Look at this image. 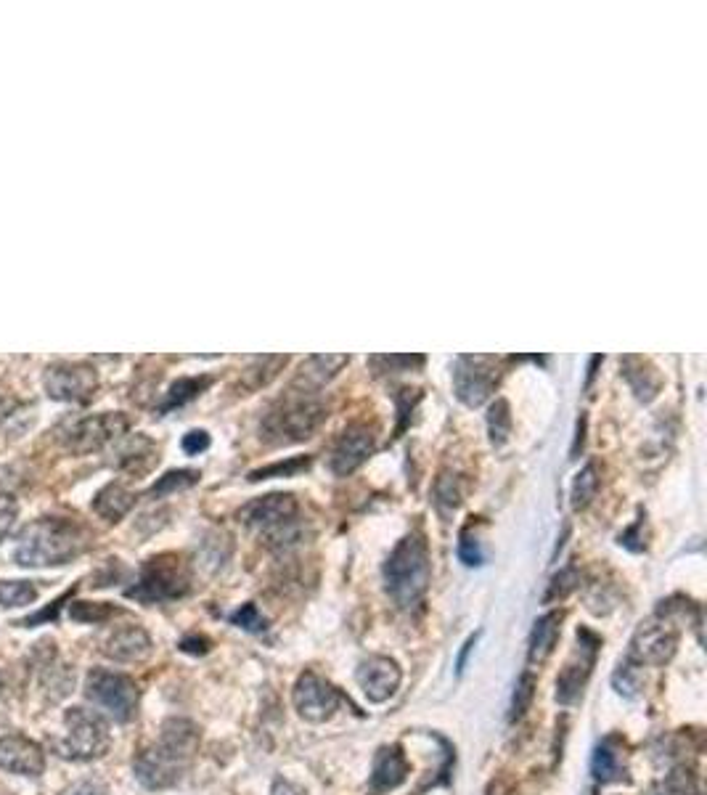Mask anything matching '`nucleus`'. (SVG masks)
I'll return each mask as SVG.
<instances>
[{
    "mask_svg": "<svg viewBox=\"0 0 707 795\" xmlns=\"http://www.w3.org/2000/svg\"><path fill=\"white\" fill-rule=\"evenodd\" d=\"M85 549V530L72 520L46 517L24 525L14 560L22 568H53L72 562Z\"/></svg>",
    "mask_w": 707,
    "mask_h": 795,
    "instance_id": "1",
    "label": "nucleus"
},
{
    "mask_svg": "<svg viewBox=\"0 0 707 795\" xmlns=\"http://www.w3.org/2000/svg\"><path fill=\"white\" fill-rule=\"evenodd\" d=\"M324 419V401L316 393L292 385V390L271 403L260 419V440H265L268 446H294L313 438Z\"/></svg>",
    "mask_w": 707,
    "mask_h": 795,
    "instance_id": "2",
    "label": "nucleus"
},
{
    "mask_svg": "<svg viewBox=\"0 0 707 795\" xmlns=\"http://www.w3.org/2000/svg\"><path fill=\"white\" fill-rule=\"evenodd\" d=\"M384 589L400 610H416L427 597L432 562L422 533H411L400 541L384 562Z\"/></svg>",
    "mask_w": 707,
    "mask_h": 795,
    "instance_id": "3",
    "label": "nucleus"
},
{
    "mask_svg": "<svg viewBox=\"0 0 707 795\" xmlns=\"http://www.w3.org/2000/svg\"><path fill=\"white\" fill-rule=\"evenodd\" d=\"M191 591V573L178 554H159L143 565L141 578L125 594L143 605L173 602Z\"/></svg>",
    "mask_w": 707,
    "mask_h": 795,
    "instance_id": "4",
    "label": "nucleus"
},
{
    "mask_svg": "<svg viewBox=\"0 0 707 795\" xmlns=\"http://www.w3.org/2000/svg\"><path fill=\"white\" fill-rule=\"evenodd\" d=\"M64 724H67V737L53 742V750L67 761H96L112 745L109 724L101 713L88 708H69L64 713Z\"/></svg>",
    "mask_w": 707,
    "mask_h": 795,
    "instance_id": "5",
    "label": "nucleus"
},
{
    "mask_svg": "<svg viewBox=\"0 0 707 795\" xmlns=\"http://www.w3.org/2000/svg\"><path fill=\"white\" fill-rule=\"evenodd\" d=\"M85 697L96 703L101 711H106L114 721H130L138 711V692L136 682L125 674H114L106 668H93L88 679H85Z\"/></svg>",
    "mask_w": 707,
    "mask_h": 795,
    "instance_id": "6",
    "label": "nucleus"
},
{
    "mask_svg": "<svg viewBox=\"0 0 707 795\" xmlns=\"http://www.w3.org/2000/svg\"><path fill=\"white\" fill-rule=\"evenodd\" d=\"M130 419L125 414H91V417H75L59 427V440L64 448L75 454H91L112 443L114 438L125 435Z\"/></svg>",
    "mask_w": 707,
    "mask_h": 795,
    "instance_id": "7",
    "label": "nucleus"
},
{
    "mask_svg": "<svg viewBox=\"0 0 707 795\" xmlns=\"http://www.w3.org/2000/svg\"><path fill=\"white\" fill-rule=\"evenodd\" d=\"M496 356H459L453 364V393L464 406L477 409L496 393Z\"/></svg>",
    "mask_w": 707,
    "mask_h": 795,
    "instance_id": "8",
    "label": "nucleus"
},
{
    "mask_svg": "<svg viewBox=\"0 0 707 795\" xmlns=\"http://www.w3.org/2000/svg\"><path fill=\"white\" fill-rule=\"evenodd\" d=\"M678 647V629L665 615L649 618L631 639V660L639 666H665Z\"/></svg>",
    "mask_w": 707,
    "mask_h": 795,
    "instance_id": "9",
    "label": "nucleus"
},
{
    "mask_svg": "<svg viewBox=\"0 0 707 795\" xmlns=\"http://www.w3.org/2000/svg\"><path fill=\"white\" fill-rule=\"evenodd\" d=\"M374 451H377V430L366 422L350 424L331 448L329 470L337 477H350L358 467L369 462Z\"/></svg>",
    "mask_w": 707,
    "mask_h": 795,
    "instance_id": "10",
    "label": "nucleus"
},
{
    "mask_svg": "<svg viewBox=\"0 0 707 795\" xmlns=\"http://www.w3.org/2000/svg\"><path fill=\"white\" fill-rule=\"evenodd\" d=\"M189 764L191 761L175 756L173 750H167L165 745L157 742V745L138 753V758L133 761V772L146 790H165L173 788L175 782L181 780Z\"/></svg>",
    "mask_w": 707,
    "mask_h": 795,
    "instance_id": "11",
    "label": "nucleus"
},
{
    "mask_svg": "<svg viewBox=\"0 0 707 795\" xmlns=\"http://www.w3.org/2000/svg\"><path fill=\"white\" fill-rule=\"evenodd\" d=\"M339 692L331 687L326 679H321L313 671H305L300 674L297 684H294L292 692V703L297 708L302 719L310 721V724H321V721H329L334 716V711L339 708Z\"/></svg>",
    "mask_w": 707,
    "mask_h": 795,
    "instance_id": "12",
    "label": "nucleus"
},
{
    "mask_svg": "<svg viewBox=\"0 0 707 795\" xmlns=\"http://www.w3.org/2000/svg\"><path fill=\"white\" fill-rule=\"evenodd\" d=\"M98 387L96 369L85 364H53L46 371V390L53 401L85 403Z\"/></svg>",
    "mask_w": 707,
    "mask_h": 795,
    "instance_id": "13",
    "label": "nucleus"
},
{
    "mask_svg": "<svg viewBox=\"0 0 707 795\" xmlns=\"http://www.w3.org/2000/svg\"><path fill=\"white\" fill-rule=\"evenodd\" d=\"M294 517H297V499L292 493H268L239 509V523L260 533H271Z\"/></svg>",
    "mask_w": 707,
    "mask_h": 795,
    "instance_id": "14",
    "label": "nucleus"
},
{
    "mask_svg": "<svg viewBox=\"0 0 707 795\" xmlns=\"http://www.w3.org/2000/svg\"><path fill=\"white\" fill-rule=\"evenodd\" d=\"M0 769L8 774L40 777L46 769V753L30 737L8 735L0 737Z\"/></svg>",
    "mask_w": 707,
    "mask_h": 795,
    "instance_id": "15",
    "label": "nucleus"
},
{
    "mask_svg": "<svg viewBox=\"0 0 707 795\" xmlns=\"http://www.w3.org/2000/svg\"><path fill=\"white\" fill-rule=\"evenodd\" d=\"M358 684L366 692L371 703H384L390 700L400 687V666L392 658L384 655H371L369 660H363L358 668Z\"/></svg>",
    "mask_w": 707,
    "mask_h": 795,
    "instance_id": "16",
    "label": "nucleus"
},
{
    "mask_svg": "<svg viewBox=\"0 0 707 795\" xmlns=\"http://www.w3.org/2000/svg\"><path fill=\"white\" fill-rule=\"evenodd\" d=\"M101 652L117 663H138L151 652V636L141 626H122L106 636Z\"/></svg>",
    "mask_w": 707,
    "mask_h": 795,
    "instance_id": "17",
    "label": "nucleus"
},
{
    "mask_svg": "<svg viewBox=\"0 0 707 795\" xmlns=\"http://www.w3.org/2000/svg\"><path fill=\"white\" fill-rule=\"evenodd\" d=\"M408 766L406 756L398 745H390V748H379L377 758H374V769H371V790L374 793H387V790L400 788L403 782L408 780Z\"/></svg>",
    "mask_w": 707,
    "mask_h": 795,
    "instance_id": "18",
    "label": "nucleus"
},
{
    "mask_svg": "<svg viewBox=\"0 0 707 795\" xmlns=\"http://www.w3.org/2000/svg\"><path fill=\"white\" fill-rule=\"evenodd\" d=\"M623 366V377L628 382V387L633 390V395L639 398L641 403H652L660 395L662 390V379L657 374L655 364L644 356H625L620 361Z\"/></svg>",
    "mask_w": 707,
    "mask_h": 795,
    "instance_id": "19",
    "label": "nucleus"
},
{
    "mask_svg": "<svg viewBox=\"0 0 707 795\" xmlns=\"http://www.w3.org/2000/svg\"><path fill=\"white\" fill-rule=\"evenodd\" d=\"M591 774L596 782L610 785V782H623L628 780V764H625V753L620 748L617 737H607V740L594 750L591 758Z\"/></svg>",
    "mask_w": 707,
    "mask_h": 795,
    "instance_id": "20",
    "label": "nucleus"
},
{
    "mask_svg": "<svg viewBox=\"0 0 707 795\" xmlns=\"http://www.w3.org/2000/svg\"><path fill=\"white\" fill-rule=\"evenodd\" d=\"M562 618L565 615L559 613V610H551V613L541 615L538 621H535L533 626V634H530V647H527V660L530 663H546L549 660V655L554 652V647H557V639H559V631H562Z\"/></svg>",
    "mask_w": 707,
    "mask_h": 795,
    "instance_id": "21",
    "label": "nucleus"
},
{
    "mask_svg": "<svg viewBox=\"0 0 707 795\" xmlns=\"http://www.w3.org/2000/svg\"><path fill=\"white\" fill-rule=\"evenodd\" d=\"M159 745H165L167 750H173L175 756L191 761L199 750V727L189 719H167L162 724Z\"/></svg>",
    "mask_w": 707,
    "mask_h": 795,
    "instance_id": "22",
    "label": "nucleus"
},
{
    "mask_svg": "<svg viewBox=\"0 0 707 795\" xmlns=\"http://www.w3.org/2000/svg\"><path fill=\"white\" fill-rule=\"evenodd\" d=\"M347 364H350V358L347 356H310L302 361L300 377H297L294 385L313 393L316 387H324L326 382H331V379L337 377L339 371L345 369Z\"/></svg>",
    "mask_w": 707,
    "mask_h": 795,
    "instance_id": "23",
    "label": "nucleus"
},
{
    "mask_svg": "<svg viewBox=\"0 0 707 795\" xmlns=\"http://www.w3.org/2000/svg\"><path fill=\"white\" fill-rule=\"evenodd\" d=\"M596 650L599 647H588L586 650V658H580L578 663H567L565 671L559 674L557 679V700L559 703H575L580 697V692H583V684H586L588 674H591V666H594L596 660Z\"/></svg>",
    "mask_w": 707,
    "mask_h": 795,
    "instance_id": "24",
    "label": "nucleus"
},
{
    "mask_svg": "<svg viewBox=\"0 0 707 795\" xmlns=\"http://www.w3.org/2000/svg\"><path fill=\"white\" fill-rule=\"evenodd\" d=\"M38 671H40V689H43V695H46L48 703H59V700L72 695V689H75L77 682L75 668L59 666L56 658H53L46 660V663H38Z\"/></svg>",
    "mask_w": 707,
    "mask_h": 795,
    "instance_id": "25",
    "label": "nucleus"
},
{
    "mask_svg": "<svg viewBox=\"0 0 707 795\" xmlns=\"http://www.w3.org/2000/svg\"><path fill=\"white\" fill-rule=\"evenodd\" d=\"M133 504H136V496L125 485L112 483L98 493L96 501H93V509H96V515H101L109 523H120L122 517L133 509Z\"/></svg>",
    "mask_w": 707,
    "mask_h": 795,
    "instance_id": "26",
    "label": "nucleus"
},
{
    "mask_svg": "<svg viewBox=\"0 0 707 795\" xmlns=\"http://www.w3.org/2000/svg\"><path fill=\"white\" fill-rule=\"evenodd\" d=\"M461 477L456 472H440L435 480V491H432V499H435V509L437 515L443 517L445 523L456 515V509L461 507Z\"/></svg>",
    "mask_w": 707,
    "mask_h": 795,
    "instance_id": "27",
    "label": "nucleus"
},
{
    "mask_svg": "<svg viewBox=\"0 0 707 795\" xmlns=\"http://www.w3.org/2000/svg\"><path fill=\"white\" fill-rule=\"evenodd\" d=\"M289 364V356H263L255 358L249 369H244L241 374V387L247 393H257L260 387H268L273 379L279 377V371ZM244 393V395H247Z\"/></svg>",
    "mask_w": 707,
    "mask_h": 795,
    "instance_id": "28",
    "label": "nucleus"
},
{
    "mask_svg": "<svg viewBox=\"0 0 707 795\" xmlns=\"http://www.w3.org/2000/svg\"><path fill=\"white\" fill-rule=\"evenodd\" d=\"M154 462H157V451L151 446V440L141 438V435L130 438L128 443L120 448V459H117V464H120L122 470L136 472V475L151 470Z\"/></svg>",
    "mask_w": 707,
    "mask_h": 795,
    "instance_id": "29",
    "label": "nucleus"
},
{
    "mask_svg": "<svg viewBox=\"0 0 707 795\" xmlns=\"http://www.w3.org/2000/svg\"><path fill=\"white\" fill-rule=\"evenodd\" d=\"M599 464L596 462H588L583 470L575 475V480H572V491H570V499H572V507L575 509H586L591 501H594L596 491H599Z\"/></svg>",
    "mask_w": 707,
    "mask_h": 795,
    "instance_id": "30",
    "label": "nucleus"
},
{
    "mask_svg": "<svg viewBox=\"0 0 707 795\" xmlns=\"http://www.w3.org/2000/svg\"><path fill=\"white\" fill-rule=\"evenodd\" d=\"M310 456H289V459H281V462L265 464V467H257V470L249 472V483H260V480H273V477H297L300 472L310 470Z\"/></svg>",
    "mask_w": 707,
    "mask_h": 795,
    "instance_id": "31",
    "label": "nucleus"
},
{
    "mask_svg": "<svg viewBox=\"0 0 707 795\" xmlns=\"http://www.w3.org/2000/svg\"><path fill=\"white\" fill-rule=\"evenodd\" d=\"M210 385H212L210 377L178 379V382H173V385H170V390H167V398H165V403H162V411H170V409H175V406H183V403L194 401L196 395H202Z\"/></svg>",
    "mask_w": 707,
    "mask_h": 795,
    "instance_id": "32",
    "label": "nucleus"
},
{
    "mask_svg": "<svg viewBox=\"0 0 707 795\" xmlns=\"http://www.w3.org/2000/svg\"><path fill=\"white\" fill-rule=\"evenodd\" d=\"M488 435L493 448H504L509 435H512V409L504 398L493 401L488 409Z\"/></svg>",
    "mask_w": 707,
    "mask_h": 795,
    "instance_id": "33",
    "label": "nucleus"
},
{
    "mask_svg": "<svg viewBox=\"0 0 707 795\" xmlns=\"http://www.w3.org/2000/svg\"><path fill=\"white\" fill-rule=\"evenodd\" d=\"M199 483V472L196 470H173L162 475L157 483L149 488V499H165V496H173L178 491H186L191 485Z\"/></svg>",
    "mask_w": 707,
    "mask_h": 795,
    "instance_id": "34",
    "label": "nucleus"
},
{
    "mask_svg": "<svg viewBox=\"0 0 707 795\" xmlns=\"http://www.w3.org/2000/svg\"><path fill=\"white\" fill-rule=\"evenodd\" d=\"M38 599L32 581H0V607H27Z\"/></svg>",
    "mask_w": 707,
    "mask_h": 795,
    "instance_id": "35",
    "label": "nucleus"
},
{
    "mask_svg": "<svg viewBox=\"0 0 707 795\" xmlns=\"http://www.w3.org/2000/svg\"><path fill=\"white\" fill-rule=\"evenodd\" d=\"M114 615H120V607L106 605V602H75L69 605V618L77 623H104Z\"/></svg>",
    "mask_w": 707,
    "mask_h": 795,
    "instance_id": "36",
    "label": "nucleus"
},
{
    "mask_svg": "<svg viewBox=\"0 0 707 795\" xmlns=\"http://www.w3.org/2000/svg\"><path fill=\"white\" fill-rule=\"evenodd\" d=\"M612 687H615L623 697L639 695L641 687H644V674H641L639 663L628 660V663H623V666L617 668L615 676H612Z\"/></svg>",
    "mask_w": 707,
    "mask_h": 795,
    "instance_id": "37",
    "label": "nucleus"
},
{
    "mask_svg": "<svg viewBox=\"0 0 707 795\" xmlns=\"http://www.w3.org/2000/svg\"><path fill=\"white\" fill-rule=\"evenodd\" d=\"M660 795H697V780H694L692 769L678 766L670 774H665V780L657 788Z\"/></svg>",
    "mask_w": 707,
    "mask_h": 795,
    "instance_id": "38",
    "label": "nucleus"
},
{
    "mask_svg": "<svg viewBox=\"0 0 707 795\" xmlns=\"http://www.w3.org/2000/svg\"><path fill=\"white\" fill-rule=\"evenodd\" d=\"M533 695H535V679H533V674L527 671V674L519 676L517 689H514L512 713H509V721H519L522 716H525L527 708H530V703H533Z\"/></svg>",
    "mask_w": 707,
    "mask_h": 795,
    "instance_id": "39",
    "label": "nucleus"
},
{
    "mask_svg": "<svg viewBox=\"0 0 707 795\" xmlns=\"http://www.w3.org/2000/svg\"><path fill=\"white\" fill-rule=\"evenodd\" d=\"M369 364L377 369V374H398L424 366V356H371Z\"/></svg>",
    "mask_w": 707,
    "mask_h": 795,
    "instance_id": "40",
    "label": "nucleus"
},
{
    "mask_svg": "<svg viewBox=\"0 0 707 795\" xmlns=\"http://www.w3.org/2000/svg\"><path fill=\"white\" fill-rule=\"evenodd\" d=\"M578 583H580L578 568H575V565H567L565 570H559L557 576L551 578L549 591H546V602H557V599H565L567 594H572V591L578 589Z\"/></svg>",
    "mask_w": 707,
    "mask_h": 795,
    "instance_id": "41",
    "label": "nucleus"
},
{
    "mask_svg": "<svg viewBox=\"0 0 707 795\" xmlns=\"http://www.w3.org/2000/svg\"><path fill=\"white\" fill-rule=\"evenodd\" d=\"M231 623H234V626H239V629H244V631H252V634L268 629V621H265L263 613H260V610H257V605H252V602H247V605H241L239 610H236V613L231 615Z\"/></svg>",
    "mask_w": 707,
    "mask_h": 795,
    "instance_id": "42",
    "label": "nucleus"
},
{
    "mask_svg": "<svg viewBox=\"0 0 707 795\" xmlns=\"http://www.w3.org/2000/svg\"><path fill=\"white\" fill-rule=\"evenodd\" d=\"M459 560L464 562L467 568H474V565H482V562H485V554H482L480 541H477L474 536H469V530H464V533H461Z\"/></svg>",
    "mask_w": 707,
    "mask_h": 795,
    "instance_id": "43",
    "label": "nucleus"
},
{
    "mask_svg": "<svg viewBox=\"0 0 707 795\" xmlns=\"http://www.w3.org/2000/svg\"><path fill=\"white\" fill-rule=\"evenodd\" d=\"M16 515H19V504H16V499H11L6 493H0V541L11 533V528H14L16 523Z\"/></svg>",
    "mask_w": 707,
    "mask_h": 795,
    "instance_id": "44",
    "label": "nucleus"
},
{
    "mask_svg": "<svg viewBox=\"0 0 707 795\" xmlns=\"http://www.w3.org/2000/svg\"><path fill=\"white\" fill-rule=\"evenodd\" d=\"M69 594H72V591H69ZM69 594H64V597H59V599H56V602H53V605L48 607V610H40V613L30 615V618H24V623H19V626H27V629H35V626H40V623H48V621H53V618H56V613H59L61 607L67 605Z\"/></svg>",
    "mask_w": 707,
    "mask_h": 795,
    "instance_id": "45",
    "label": "nucleus"
},
{
    "mask_svg": "<svg viewBox=\"0 0 707 795\" xmlns=\"http://www.w3.org/2000/svg\"><path fill=\"white\" fill-rule=\"evenodd\" d=\"M207 448H210V435L204 430H191L189 435H183V451L189 456H199Z\"/></svg>",
    "mask_w": 707,
    "mask_h": 795,
    "instance_id": "46",
    "label": "nucleus"
},
{
    "mask_svg": "<svg viewBox=\"0 0 707 795\" xmlns=\"http://www.w3.org/2000/svg\"><path fill=\"white\" fill-rule=\"evenodd\" d=\"M61 795H109V793H106V788L101 785V782L80 780V782H75V785H69V788L64 790Z\"/></svg>",
    "mask_w": 707,
    "mask_h": 795,
    "instance_id": "47",
    "label": "nucleus"
},
{
    "mask_svg": "<svg viewBox=\"0 0 707 795\" xmlns=\"http://www.w3.org/2000/svg\"><path fill=\"white\" fill-rule=\"evenodd\" d=\"M586 430H588V417L586 414H580L578 424H575V443H572L570 448L572 459H578V454L583 451V446H586Z\"/></svg>",
    "mask_w": 707,
    "mask_h": 795,
    "instance_id": "48",
    "label": "nucleus"
},
{
    "mask_svg": "<svg viewBox=\"0 0 707 795\" xmlns=\"http://www.w3.org/2000/svg\"><path fill=\"white\" fill-rule=\"evenodd\" d=\"M181 650L189 652V655H204V652H210V639H204V636H186L181 642Z\"/></svg>",
    "mask_w": 707,
    "mask_h": 795,
    "instance_id": "49",
    "label": "nucleus"
},
{
    "mask_svg": "<svg viewBox=\"0 0 707 795\" xmlns=\"http://www.w3.org/2000/svg\"><path fill=\"white\" fill-rule=\"evenodd\" d=\"M271 795H302L300 790L294 788L292 782H286V780H276L273 782V790H271Z\"/></svg>",
    "mask_w": 707,
    "mask_h": 795,
    "instance_id": "50",
    "label": "nucleus"
},
{
    "mask_svg": "<svg viewBox=\"0 0 707 795\" xmlns=\"http://www.w3.org/2000/svg\"><path fill=\"white\" fill-rule=\"evenodd\" d=\"M602 364V356H594L591 358V366H588V385H591V379L596 377V366Z\"/></svg>",
    "mask_w": 707,
    "mask_h": 795,
    "instance_id": "51",
    "label": "nucleus"
}]
</instances>
